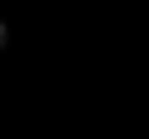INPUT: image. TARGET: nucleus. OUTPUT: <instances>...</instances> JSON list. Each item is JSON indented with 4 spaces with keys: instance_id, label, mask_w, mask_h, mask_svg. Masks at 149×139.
Here are the masks:
<instances>
[{
    "instance_id": "nucleus-1",
    "label": "nucleus",
    "mask_w": 149,
    "mask_h": 139,
    "mask_svg": "<svg viewBox=\"0 0 149 139\" xmlns=\"http://www.w3.org/2000/svg\"><path fill=\"white\" fill-rule=\"evenodd\" d=\"M0 45H5V25H0Z\"/></svg>"
}]
</instances>
